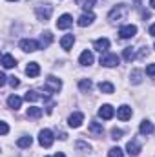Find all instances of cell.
Returning a JSON list of instances; mask_svg holds the SVG:
<instances>
[{
  "instance_id": "obj_20",
  "label": "cell",
  "mask_w": 155,
  "mask_h": 157,
  "mask_svg": "<svg viewBox=\"0 0 155 157\" xmlns=\"http://www.w3.org/2000/svg\"><path fill=\"white\" fill-rule=\"evenodd\" d=\"M139 130H141V133H142V135H150V133H153V124H152L150 121H142Z\"/></svg>"
},
{
  "instance_id": "obj_39",
  "label": "cell",
  "mask_w": 155,
  "mask_h": 157,
  "mask_svg": "<svg viewBox=\"0 0 155 157\" xmlns=\"http://www.w3.org/2000/svg\"><path fill=\"white\" fill-rule=\"evenodd\" d=\"M53 157H64V154H62V152H57V154H55Z\"/></svg>"
},
{
  "instance_id": "obj_12",
  "label": "cell",
  "mask_w": 155,
  "mask_h": 157,
  "mask_svg": "<svg viewBox=\"0 0 155 157\" xmlns=\"http://www.w3.org/2000/svg\"><path fill=\"white\" fill-rule=\"evenodd\" d=\"M78 62H80L82 66H91V64H93V53H91L89 49H84V51L80 53Z\"/></svg>"
},
{
  "instance_id": "obj_23",
  "label": "cell",
  "mask_w": 155,
  "mask_h": 157,
  "mask_svg": "<svg viewBox=\"0 0 155 157\" xmlns=\"http://www.w3.org/2000/svg\"><path fill=\"white\" fill-rule=\"evenodd\" d=\"M24 99H26L28 102H37L39 99H42V95H40L39 91H35V90H31V91H28V93L24 95Z\"/></svg>"
},
{
  "instance_id": "obj_5",
  "label": "cell",
  "mask_w": 155,
  "mask_h": 157,
  "mask_svg": "<svg viewBox=\"0 0 155 157\" xmlns=\"http://www.w3.org/2000/svg\"><path fill=\"white\" fill-rule=\"evenodd\" d=\"M119 35H120V39H131V37L137 35V26L126 24V26H122V28L119 29Z\"/></svg>"
},
{
  "instance_id": "obj_10",
  "label": "cell",
  "mask_w": 155,
  "mask_h": 157,
  "mask_svg": "<svg viewBox=\"0 0 155 157\" xmlns=\"http://www.w3.org/2000/svg\"><path fill=\"white\" fill-rule=\"evenodd\" d=\"M126 150H128V154L130 155H139L141 154V144H139V141L137 139H131V141H128V144H126Z\"/></svg>"
},
{
  "instance_id": "obj_11",
  "label": "cell",
  "mask_w": 155,
  "mask_h": 157,
  "mask_svg": "<svg viewBox=\"0 0 155 157\" xmlns=\"http://www.w3.org/2000/svg\"><path fill=\"white\" fill-rule=\"evenodd\" d=\"M93 48H95L97 51H100V53H106V51L110 49V40L106 39V37H102V39H99V40L93 42Z\"/></svg>"
},
{
  "instance_id": "obj_8",
  "label": "cell",
  "mask_w": 155,
  "mask_h": 157,
  "mask_svg": "<svg viewBox=\"0 0 155 157\" xmlns=\"http://www.w3.org/2000/svg\"><path fill=\"white\" fill-rule=\"evenodd\" d=\"M71 24H73V17L71 15H62L59 20H57V28L59 29H68V28H71Z\"/></svg>"
},
{
  "instance_id": "obj_35",
  "label": "cell",
  "mask_w": 155,
  "mask_h": 157,
  "mask_svg": "<svg viewBox=\"0 0 155 157\" xmlns=\"http://www.w3.org/2000/svg\"><path fill=\"white\" fill-rule=\"evenodd\" d=\"M9 84L13 86V88H18V84H20V80L17 77H9Z\"/></svg>"
},
{
  "instance_id": "obj_24",
  "label": "cell",
  "mask_w": 155,
  "mask_h": 157,
  "mask_svg": "<svg viewBox=\"0 0 155 157\" xmlns=\"http://www.w3.org/2000/svg\"><path fill=\"white\" fill-rule=\"evenodd\" d=\"M99 90L102 91V93H106V95H110V93H113V84L112 82H99Z\"/></svg>"
},
{
  "instance_id": "obj_37",
  "label": "cell",
  "mask_w": 155,
  "mask_h": 157,
  "mask_svg": "<svg viewBox=\"0 0 155 157\" xmlns=\"http://www.w3.org/2000/svg\"><path fill=\"white\" fill-rule=\"evenodd\" d=\"M6 82H7V77H6L4 73H0V86H4Z\"/></svg>"
},
{
  "instance_id": "obj_15",
  "label": "cell",
  "mask_w": 155,
  "mask_h": 157,
  "mask_svg": "<svg viewBox=\"0 0 155 157\" xmlns=\"http://www.w3.org/2000/svg\"><path fill=\"white\" fill-rule=\"evenodd\" d=\"M117 117L120 119V121L131 119V108H130V106H120V108L117 110Z\"/></svg>"
},
{
  "instance_id": "obj_6",
  "label": "cell",
  "mask_w": 155,
  "mask_h": 157,
  "mask_svg": "<svg viewBox=\"0 0 155 157\" xmlns=\"http://www.w3.org/2000/svg\"><path fill=\"white\" fill-rule=\"evenodd\" d=\"M39 48H40V44L39 42H35V40H31V39L20 40V49L26 51V53H33V51H37Z\"/></svg>"
},
{
  "instance_id": "obj_38",
  "label": "cell",
  "mask_w": 155,
  "mask_h": 157,
  "mask_svg": "<svg viewBox=\"0 0 155 157\" xmlns=\"http://www.w3.org/2000/svg\"><path fill=\"white\" fill-rule=\"evenodd\" d=\"M150 35H152V37H155V24H152V26H150Z\"/></svg>"
},
{
  "instance_id": "obj_40",
  "label": "cell",
  "mask_w": 155,
  "mask_h": 157,
  "mask_svg": "<svg viewBox=\"0 0 155 157\" xmlns=\"http://www.w3.org/2000/svg\"><path fill=\"white\" fill-rule=\"evenodd\" d=\"M150 6H152V7L155 9V0H150Z\"/></svg>"
},
{
  "instance_id": "obj_13",
  "label": "cell",
  "mask_w": 155,
  "mask_h": 157,
  "mask_svg": "<svg viewBox=\"0 0 155 157\" xmlns=\"http://www.w3.org/2000/svg\"><path fill=\"white\" fill-rule=\"evenodd\" d=\"M82 121H84V115L82 113H71L70 115V119H68V124L71 126V128H78L80 124H82Z\"/></svg>"
},
{
  "instance_id": "obj_7",
  "label": "cell",
  "mask_w": 155,
  "mask_h": 157,
  "mask_svg": "<svg viewBox=\"0 0 155 157\" xmlns=\"http://www.w3.org/2000/svg\"><path fill=\"white\" fill-rule=\"evenodd\" d=\"M100 64L106 66V68H113V66L119 64V57L115 53H106L104 57H100Z\"/></svg>"
},
{
  "instance_id": "obj_42",
  "label": "cell",
  "mask_w": 155,
  "mask_h": 157,
  "mask_svg": "<svg viewBox=\"0 0 155 157\" xmlns=\"http://www.w3.org/2000/svg\"><path fill=\"white\" fill-rule=\"evenodd\" d=\"M11 2H15V0H11Z\"/></svg>"
},
{
  "instance_id": "obj_2",
  "label": "cell",
  "mask_w": 155,
  "mask_h": 157,
  "mask_svg": "<svg viewBox=\"0 0 155 157\" xmlns=\"http://www.w3.org/2000/svg\"><path fill=\"white\" fill-rule=\"evenodd\" d=\"M35 13H37V17H39V20H49V17H51V13H53V7H51V4H40L35 7Z\"/></svg>"
},
{
  "instance_id": "obj_27",
  "label": "cell",
  "mask_w": 155,
  "mask_h": 157,
  "mask_svg": "<svg viewBox=\"0 0 155 157\" xmlns=\"http://www.w3.org/2000/svg\"><path fill=\"white\" fill-rule=\"evenodd\" d=\"M91 86H93V84H91V80H89V78H82V80L78 82V88H80L82 91H89V90H91Z\"/></svg>"
},
{
  "instance_id": "obj_3",
  "label": "cell",
  "mask_w": 155,
  "mask_h": 157,
  "mask_svg": "<svg viewBox=\"0 0 155 157\" xmlns=\"http://www.w3.org/2000/svg\"><path fill=\"white\" fill-rule=\"evenodd\" d=\"M62 88V82H60V78H57V77H47L46 78V84H44V90L47 91V93H57L59 90Z\"/></svg>"
},
{
  "instance_id": "obj_1",
  "label": "cell",
  "mask_w": 155,
  "mask_h": 157,
  "mask_svg": "<svg viewBox=\"0 0 155 157\" xmlns=\"http://www.w3.org/2000/svg\"><path fill=\"white\" fill-rule=\"evenodd\" d=\"M126 15H128V6H126V4H119V6H115V7L110 11V20H113V22L124 20Z\"/></svg>"
},
{
  "instance_id": "obj_16",
  "label": "cell",
  "mask_w": 155,
  "mask_h": 157,
  "mask_svg": "<svg viewBox=\"0 0 155 157\" xmlns=\"http://www.w3.org/2000/svg\"><path fill=\"white\" fill-rule=\"evenodd\" d=\"M39 73H40V66L37 62H29L28 68H26V75L28 77H39Z\"/></svg>"
},
{
  "instance_id": "obj_22",
  "label": "cell",
  "mask_w": 155,
  "mask_h": 157,
  "mask_svg": "<svg viewBox=\"0 0 155 157\" xmlns=\"http://www.w3.org/2000/svg\"><path fill=\"white\" fill-rule=\"evenodd\" d=\"M73 42H75V37L73 35H66V37L60 39V46H62V49H70L73 46Z\"/></svg>"
},
{
  "instance_id": "obj_30",
  "label": "cell",
  "mask_w": 155,
  "mask_h": 157,
  "mask_svg": "<svg viewBox=\"0 0 155 157\" xmlns=\"http://www.w3.org/2000/svg\"><path fill=\"white\" fill-rule=\"evenodd\" d=\"M108 157H124V152L117 146V148H112V150L108 152Z\"/></svg>"
},
{
  "instance_id": "obj_14",
  "label": "cell",
  "mask_w": 155,
  "mask_h": 157,
  "mask_svg": "<svg viewBox=\"0 0 155 157\" xmlns=\"http://www.w3.org/2000/svg\"><path fill=\"white\" fill-rule=\"evenodd\" d=\"M93 20H95V15H93V13H84V15H82V17L78 18L77 24L80 26V28H86V26H89V24H91Z\"/></svg>"
},
{
  "instance_id": "obj_17",
  "label": "cell",
  "mask_w": 155,
  "mask_h": 157,
  "mask_svg": "<svg viewBox=\"0 0 155 157\" xmlns=\"http://www.w3.org/2000/svg\"><path fill=\"white\" fill-rule=\"evenodd\" d=\"M2 66H4L6 70H9V68H15V66H17V60H15V57H11L9 53H6V55L2 57Z\"/></svg>"
},
{
  "instance_id": "obj_19",
  "label": "cell",
  "mask_w": 155,
  "mask_h": 157,
  "mask_svg": "<svg viewBox=\"0 0 155 157\" xmlns=\"http://www.w3.org/2000/svg\"><path fill=\"white\" fill-rule=\"evenodd\" d=\"M7 106L13 108V110H18L22 106V99L17 97V95H11V97H7Z\"/></svg>"
},
{
  "instance_id": "obj_36",
  "label": "cell",
  "mask_w": 155,
  "mask_h": 157,
  "mask_svg": "<svg viewBox=\"0 0 155 157\" xmlns=\"http://www.w3.org/2000/svg\"><path fill=\"white\" fill-rule=\"evenodd\" d=\"M77 150H89V146H88L86 143H82V141H78V143H77Z\"/></svg>"
},
{
  "instance_id": "obj_4",
  "label": "cell",
  "mask_w": 155,
  "mask_h": 157,
  "mask_svg": "<svg viewBox=\"0 0 155 157\" xmlns=\"http://www.w3.org/2000/svg\"><path fill=\"white\" fill-rule=\"evenodd\" d=\"M53 141H55V137H53L51 130H40V133H39V143H40V146H44V148H49V146L53 144Z\"/></svg>"
},
{
  "instance_id": "obj_28",
  "label": "cell",
  "mask_w": 155,
  "mask_h": 157,
  "mask_svg": "<svg viewBox=\"0 0 155 157\" xmlns=\"http://www.w3.org/2000/svg\"><path fill=\"white\" fill-rule=\"evenodd\" d=\"M141 75H142V71H141V70H133V71H131V82H133V84H141V80H142V78H141Z\"/></svg>"
},
{
  "instance_id": "obj_21",
  "label": "cell",
  "mask_w": 155,
  "mask_h": 157,
  "mask_svg": "<svg viewBox=\"0 0 155 157\" xmlns=\"http://www.w3.org/2000/svg\"><path fill=\"white\" fill-rule=\"evenodd\" d=\"M31 143H33V137L24 135V137H20V139L17 141V146H18V148H29V146H31Z\"/></svg>"
},
{
  "instance_id": "obj_34",
  "label": "cell",
  "mask_w": 155,
  "mask_h": 157,
  "mask_svg": "<svg viewBox=\"0 0 155 157\" xmlns=\"http://www.w3.org/2000/svg\"><path fill=\"white\" fill-rule=\"evenodd\" d=\"M0 132H2V135H7V132H9L7 122H0Z\"/></svg>"
},
{
  "instance_id": "obj_25",
  "label": "cell",
  "mask_w": 155,
  "mask_h": 157,
  "mask_svg": "<svg viewBox=\"0 0 155 157\" xmlns=\"http://www.w3.org/2000/svg\"><path fill=\"white\" fill-rule=\"evenodd\" d=\"M28 117H29V119H39V117H42V108H37V106L28 108Z\"/></svg>"
},
{
  "instance_id": "obj_29",
  "label": "cell",
  "mask_w": 155,
  "mask_h": 157,
  "mask_svg": "<svg viewBox=\"0 0 155 157\" xmlns=\"http://www.w3.org/2000/svg\"><path fill=\"white\" fill-rule=\"evenodd\" d=\"M124 59H126L128 62L133 60V59H135V49H133V48H126V49H124Z\"/></svg>"
},
{
  "instance_id": "obj_18",
  "label": "cell",
  "mask_w": 155,
  "mask_h": 157,
  "mask_svg": "<svg viewBox=\"0 0 155 157\" xmlns=\"http://www.w3.org/2000/svg\"><path fill=\"white\" fill-rule=\"evenodd\" d=\"M89 132H91L93 135H97V137H102V133H104V128H102V124H100V122L93 121V122L89 124Z\"/></svg>"
},
{
  "instance_id": "obj_31",
  "label": "cell",
  "mask_w": 155,
  "mask_h": 157,
  "mask_svg": "<svg viewBox=\"0 0 155 157\" xmlns=\"http://www.w3.org/2000/svg\"><path fill=\"white\" fill-rule=\"evenodd\" d=\"M120 137H122V130H119V128H113V130H112V139H113V141H119Z\"/></svg>"
},
{
  "instance_id": "obj_41",
  "label": "cell",
  "mask_w": 155,
  "mask_h": 157,
  "mask_svg": "<svg viewBox=\"0 0 155 157\" xmlns=\"http://www.w3.org/2000/svg\"><path fill=\"white\" fill-rule=\"evenodd\" d=\"M75 2H77V4H82V0H75Z\"/></svg>"
},
{
  "instance_id": "obj_9",
  "label": "cell",
  "mask_w": 155,
  "mask_h": 157,
  "mask_svg": "<svg viewBox=\"0 0 155 157\" xmlns=\"http://www.w3.org/2000/svg\"><path fill=\"white\" fill-rule=\"evenodd\" d=\"M115 115V110L110 106V104H102L100 108H99V117L104 119V121H108V119H112Z\"/></svg>"
},
{
  "instance_id": "obj_26",
  "label": "cell",
  "mask_w": 155,
  "mask_h": 157,
  "mask_svg": "<svg viewBox=\"0 0 155 157\" xmlns=\"http://www.w3.org/2000/svg\"><path fill=\"white\" fill-rule=\"evenodd\" d=\"M51 40H53V35H51L49 31L42 33V37H40V48H46V46H49V44H51Z\"/></svg>"
},
{
  "instance_id": "obj_32",
  "label": "cell",
  "mask_w": 155,
  "mask_h": 157,
  "mask_svg": "<svg viewBox=\"0 0 155 157\" xmlns=\"http://www.w3.org/2000/svg\"><path fill=\"white\" fill-rule=\"evenodd\" d=\"M95 2H97V0H86V2H84V6H82V7H84V11H86V13H88V11H91V7H93V4H95Z\"/></svg>"
},
{
  "instance_id": "obj_33",
  "label": "cell",
  "mask_w": 155,
  "mask_h": 157,
  "mask_svg": "<svg viewBox=\"0 0 155 157\" xmlns=\"http://www.w3.org/2000/svg\"><path fill=\"white\" fill-rule=\"evenodd\" d=\"M146 75H150L152 78H155V64H150L146 68Z\"/></svg>"
}]
</instances>
